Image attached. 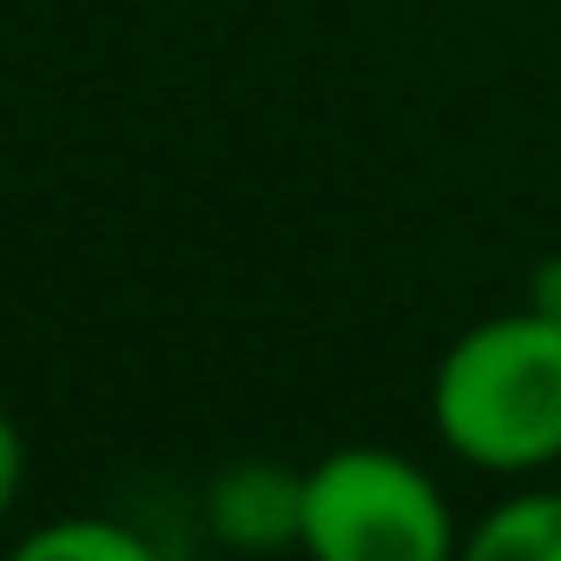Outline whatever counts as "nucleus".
Here are the masks:
<instances>
[{"instance_id": "f257e3e1", "label": "nucleus", "mask_w": 561, "mask_h": 561, "mask_svg": "<svg viewBox=\"0 0 561 561\" xmlns=\"http://www.w3.org/2000/svg\"><path fill=\"white\" fill-rule=\"evenodd\" d=\"M430 416L482 476L561 462V324L528 305L469 324L430 377Z\"/></svg>"}, {"instance_id": "0eeeda50", "label": "nucleus", "mask_w": 561, "mask_h": 561, "mask_svg": "<svg viewBox=\"0 0 561 561\" xmlns=\"http://www.w3.org/2000/svg\"><path fill=\"white\" fill-rule=\"evenodd\" d=\"M528 311H541V318L561 324V251H548V257L528 271Z\"/></svg>"}, {"instance_id": "20e7f679", "label": "nucleus", "mask_w": 561, "mask_h": 561, "mask_svg": "<svg viewBox=\"0 0 561 561\" xmlns=\"http://www.w3.org/2000/svg\"><path fill=\"white\" fill-rule=\"evenodd\" d=\"M469 561H561V489H515L502 495L469 535H462Z\"/></svg>"}, {"instance_id": "423d86ee", "label": "nucleus", "mask_w": 561, "mask_h": 561, "mask_svg": "<svg viewBox=\"0 0 561 561\" xmlns=\"http://www.w3.org/2000/svg\"><path fill=\"white\" fill-rule=\"evenodd\" d=\"M21 469H27V449H21V430H14V416L0 410V515L14 508V495H21Z\"/></svg>"}, {"instance_id": "39448f33", "label": "nucleus", "mask_w": 561, "mask_h": 561, "mask_svg": "<svg viewBox=\"0 0 561 561\" xmlns=\"http://www.w3.org/2000/svg\"><path fill=\"white\" fill-rule=\"evenodd\" d=\"M146 535L119 528V522H100V515H67V522H47L21 541V561H146Z\"/></svg>"}, {"instance_id": "7ed1b4c3", "label": "nucleus", "mask_w": 561, "mask_h": 561, "mask_svg": "<svg viewBox=\"0 0 561 561\" xmlns=\"http://www.w3.org/2000/svg\"><path fill=\"white\" fill-rule=\"evenodd\" d=\"M205 522L231 548H291L305 541V469L285 462H238L211 482Z\"/></svg>"}, {"instance_id": "f03ea898", "label": "nucleus", "mask_w": 561, "mask_h": 561, "mask_svg": "<svg viewBox=\"0 0 561 561\" xmlns=\"http://www.w3.org/2000/svg\"><path fill=\"white\" fill-rule=\"evenodd\" d=\"M298 548H311L318 561H449L462 535L423 462L351 443L305 469Z\"/></svg>"}]
</instances>
